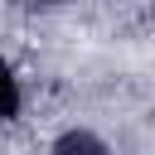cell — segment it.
Masks as SVG:
<instances>
[{"label":"cell","instance_id":"obj_1","mask_svg":"<svg viewBox=\"0 0 155 155\" xmlns=\"http://www.w3.org/2000/svg\"><path fill=\"white\" fill-rule=\"evenodd\" d=\"M53 155H107V145H102L92 131H68V136L53 145Z\"/></svg>","mask_w":155,"mask_h":155},{"label":"cell","instance_id":"obj_2","mask_svg":"<svg viewBox=\"0 0 155 155\" xmlns=\"http://www.w3.org/2000/svg\"><path fill=\"white\" fill-rule=\"evenodd\" d=\"M15 111H19V82H15V73L0 63V121L15 116Z\"/></svg>","mask_w":155,"mask_h":155}]
</instances>
